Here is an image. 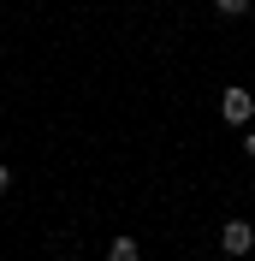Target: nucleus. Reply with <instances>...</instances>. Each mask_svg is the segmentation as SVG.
I'll return each mask as SVG.
<instances>
[{"label":"nucleus","mask_w":255,"mask_h":261,"mask_svg":"<svg viewBox=\"0 0 255 261\" xmlns=\"http://www.w3.org/2000/svg\"><path fill=\"white\" fill-rule=\"evenodd\" d=\"M243 154H249V161H255V130H249V137H243Z\"/></svg>","instance_id":"obj_6"},{"label":"nucleus","mask_w":255,"mask_h":261,"mask_svg":"<svg viewBox=\"0 0 255 261\" xmlns=\"http://www.w3.org/2000/svg\"><path fill=\"white\" fill-rule=\"evenodd\" d=\"M65 261H83V255H65Z\"/></svg>","instance_id":"obj_7"},{"label":"nucleus","mask_w":255,"mask_h":261,"mask_svg":"<svg viewBox=\"0 0 255 261\" xmlns=\"http://www.w3.org/2000/svg\"><path fill=\"white\" fill-rule=\"evenodd\" d=\"M220 119H225V125H249V119H255V95L243 89V83H225V89H220Z\"/></svg>","instance_id":"obj_1"},{"label":"nucleus","mask_w":255,"mask_h":261,"mask_svg":"<svg viewBox=\"0 0 255 261\" xmlns=\"http://www.w3.org/2000/svg\"><path fill=\"white\" fill-rule=\"evenodd\" d=\"M214 12H220V18H238V12H249V0H214Z\"/></svg>","instance_id":"obj_4"},{"label":"nucleus","mask_w":255,"mask_h":261,"mask_svg":"<svg viewBox=\"0 0 255 261\" xmlns=\"http://www.w3.org/2000/svg\"><path fill=\"white\" fill-rule=\"evenodd\" d=\"M107 261H143V244H137L131 231H119V238L107 244Z\"/></svg>","instance_id":"obj_3"},{"label":"nucleus","mask_w":255,"mask_h":261,"mask_svg":"<svg viewBox=\"0 0 255 261\" xmlns=\"http://www.w3.org/2000/svg\"><path fill=\"white\" fill-rule=\"evenodd\" d=\"M220 249H225L232 261H243V255L255 249V226H249V220H225V226H220Z\"/></svg>","instance_id":"obj_2"},{"label":"nucleus","mask_w":255,"mask_h":261,"mask_svg":"<svg viewBox=\"0 0 255 261\" xmlns=\"http://www.w3.org/2000/svg\"><path fill=\"white\" fill-rule=\"evenodd\" d=\"M6 190H12V166L0 161V196H6Z\"/></svg>","instance_id":"obj_5"}]
</instances>
